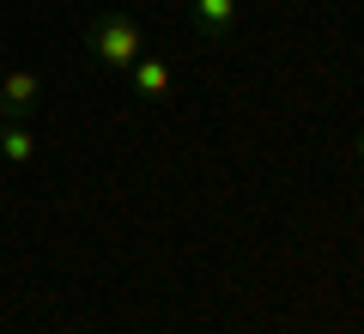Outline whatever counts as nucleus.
Here are the masks:
<instances>
[{"label":"nucleus","mask_w":364,"mask_h":334,"mask_svg":"<svg viewBox=\"0 0 364 334\" xmlns=\"http://www.w3.org/2000/svg\"><path fill=\"white\" fill-rule=\"evenodd\" d=\"M122 79H128V91H134L140 103H164V98H170V61H164V55H152V49H146Z\"/></svg>","instance_id":"4"},{"label":"nucleus","mask_w":364,"mask_h":334,"mask_svg":"<svg viewBox=\"0 0 364 334\" xmlns=\"http://www.w3.org/2000/svg\"><path fill=\"white\" fill-rule=\"evenodd\" d=\"M352 158H364V134H358V140H352Z\"/></svg>","instance_id":"6"},{"label":"nucleus","mask_w":364,"mask_h":334,"mask_svg":"<svg viewBox=\"0 0 364 334\" xmlns=\"http://www.w3.org/2000/svg\"><path fill=\"white\" fill-rule=\"evenodd\" d=\"M358 207H364V194H358Z\"/></svg>","instance_id":"7"},{"label":"nucleus","mask_w":364,"mask_h":334,"mask_svg":"<svg viewBox=\"0 0 364 334\" xmlns=\"http://www.w3.org/2000/svg\"><path fill=\"white\" fill-rule=\"evenodd\" d=\"M237 19H243L237 0H188V25H195L207 43H231L237 37Z\"/></svg>","instance_id":"3"},{"label":"nucleus","mask_w":364,"mask_h":334,"mask_svg":"<svg viewBox=\"0 0 364 334\" xmlns=\"http://www.w3.org/2000/svg\"><path fill=\"white\" fill-rule=\"evenodd\" d=\"M43 103V79L31 67H6L0 73V122H31Z\"/></svg>","instance_id":"2"},{"label":"nucleus","mask_w":364,"mask_h":334,"mask_svg":"<svg viewBox=\"0 0 364 334\" xmlns=\"http://www.w3.org/2000/svg\"><path fill=\"white\" fill-rule=\"evenodd\" d=\"M0 158H6L13 170L37 165V140H31V128H25V122H0Z\"/></svg>","instance_id":"5"},{"label":"nucleus","mask_w":364,"mask_h":334,"mask_svg":"<svg viewBox=\"0 0 364 334\" xmlns=\"http://www.w3.org/2000/svg\"><path fill=\"white\" fill-rule=\"evenodd\" d=\"M85 49H91V61L104 67V73H128L134 61L146 55V25L134 13H122V6H109V13H97L85 25Z\"/></svg>","instance_id":"1"}]
</instances>
